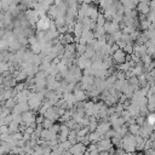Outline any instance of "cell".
<instances>
[{"mask_svg": "<svg viewBox=\"0 0 155 155\" xmlns=\"http://www.w3.org/2000/svg\"><path fill=\"white\" fill-rule=\"evenodd\" d=\"M69 151L71 153V155H84L87 151V148H86V145L84 143L78 142V143L73 144V147L70 148Z\"/></svg>", "mask_w": 155, "mask_h": 155, "instance_id": "cell-1", "label": "cell"}, {"mask_svg": "<svg viewBox=\"0 0 155 155\" xmlns=\"http://www.w3.org/2000/svg\"><path fill=\"white\" fill-rule=\"evenodd\" d=\"M126 57H127V53L122 50V48H117L114 53H113V59L115 63L117 64H122L126 62Z\"/></svg>", "mask_w": 155, "mask_h": 155, "instance_id": "cell-2", "label": "cell"}, {"mask_svg": "<svg viewBox=\"0 0 155 155\" xmlns=\"http://www.w3.org/2000/svg\"><path fill=\"white\" fill-rule=\"evenodd\" d=\"M50 25H51V22H50V19H48L47 17H41V18L38 21V23H36L38 29H39V30H44V31L48 30V29H50Z\"/></svg>", "mask_w": 155, "mask_h": 155, "instance_id": "cell-3", "label": "cell"}, {"mask_svg": "<svg viewBox=\"0 0 155 155\" xmlns=\"http://www.w3.org/2000/svg\"><path fill=\"white\" fill-rule=\"evenodd\" d=\"M140 127H142V126H139L138 124H131V125L128 126V131H130L131 134L137 136V134L140 133Z\"/></svg>", "mask_w": 155, "mask_h": 155, "instance_id": "cell-4", "label": "cell"}, {"mask_svg": "<svg viewBox=\"0 0 155 155\" xmlns=\"http://www.w3.org/2000/svg\"><path fill=\"white\" fill-rule=\"evenodd\" d=\"M147 124H149L151 126H155V113H150L147 116Z\"/></svg>", "mask_w": 155, "mask_h": 155, "instance_id": "cell-5", "label": "cell"}, {"mask_svg": "<svg viewBox=\"0 0 155 155\" xmlns=\"http://www.w3.org/2000/svg\"><path fill=\"white\" fill-rule=\"evenodd\" d=\"M41 125H42L44 128H51V127L53 126V120H51V119H46V117H45V120H44V122H42Z\"/></svg>", "mask_w": 155, "mask_h": 155, "instance_id": "cell-6", "label": "cell"}]
</instances>
